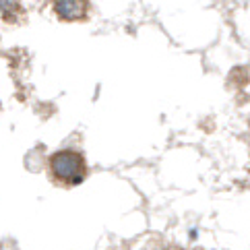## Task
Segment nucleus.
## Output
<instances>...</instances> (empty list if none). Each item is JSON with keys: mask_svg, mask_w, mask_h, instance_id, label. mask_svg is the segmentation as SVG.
<instances>
[{"mask_svg": "<svg viewBox=\"0 0 250 250\" xmlns=\"http://www.w3.org/2000/svg\"><path fill=\"white\" fill-rule=\"evenodd\" d=\"M19 11V0H0V15L6 19H13Z\"/></svg>", "mask_w": 250, "mask_h": 250, "instance_id": "7ed1b4c3", "label": "nucleus"}, {"mask_svg": "<svg viewBox=\"0 0 250 250\" xmlns=\"http://www.w3.org/2000/svg\"><path fill=\"white\" fill-rule=\"evenodd\" d=\"M48 169L52 180L60 186H77L87 178V164L85 157L73 149L56 151L48 159Z\"/></svg>", "mask_w": 250, "mask_h": 250, "instance_id": "f257e3e1", "label": "nucleus"}, {"mask_svg": "<svg viewBox=\"0 0 250 250\" xmlns=\"http://www.w3.org/2000/svg\"><path fill=\"white\" fill-rule=\"evenodd\" d=\"M87 0H56L54 2V11L60 19L64 21H79L85 19L87 15Z\"/></svg>", "mask_w": 250, "mask_h": 250, "instance_id": "f03ea898", "label": "nucleus"}]
</instances>
